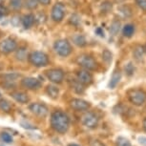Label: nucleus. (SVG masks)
I'll return each instance as SVG.
<instances>
[{
    "instance_id": "1",
    "label": "nucleus",
    "mask_w": 146,
    "mask_h": 146,
    "mask_svg": "<svg viewBox=\"0 0 146 146\" xmlns=\"http://www.w3.org/2000/svg\"><path fill=\"white\" fill-rule=\"evenodd\" d=\"M50 122L51 127L59 134H65L70 127V118L62 111H54L52 113Z\"/></svg>"
},
{
    "instance_id": "2",
    "label": "nucleus",
    "mask_w": 146,
    "mask_h": 146,
    "mask_svg": "<svg viewBox=\"0 0 146 146\" xmlns=\"http://www.w3.org/2000/svg\"><path fill=\"white\" fill-rule=\"evenodd\" d=\"M28 59L30 63L35 66V67H45L49 64L50 60H49L48 56L43 53V52L40 51H35L32 52L31 54H29Z\"/></svg>"
},
{
    "instance_id": "3",
    "label": "nucleus",
    "mask_w": 146,
    "mask_h": 146,
    "mask_svg": "<svg viewBox=\"0 0 146 146\" xmlns=\"http://www.w3.org/2000/svg\"><path fill=\"white\" fill-rule=\"evenodd\" d=\"M127 95L129 101L135 106H141L146 102V93L141 89H131Z\"/></svg>"
},
{
    "instance_id": "4",
    "label": "nucleus",
    "mask_w": 146,
    "mask_h": 146,
    "mask_svg": "<svg viewBox=\"0 0 146 146\" xmlns=\"http://www.w3.org/2000/svg\"><path fill=\"white\" fill-rule=\"evenodd\" d=\"M54 49L60 56L66 57L72 54V45L67 39H58L54 43Z\"/></svg>"
},
{
    "instance_id": "5",
    "label": "nucleus",
    "mask_w": 146,
    "mask_h": 146,
    "mask_svg": "<svg viewBox=\"0 0 146 146\" xmlns=\"http://www.w3.org/2000/svg\"><path fill=\"white\" fill-rule=\"evenodd\" d=\"M78 64L82 67L85 70L88 71H95L98 68V62L93 56H89V54H81L76 59Z\"/></svg>"
},
{
    "instance_id": "6",
    "label": "nucleus",
    "mask_w": 146,
    "mask_h": 146,
    "mask_svg": "<svg viewBox=\"0 0 146 146\" xmlns=\"http://www.w3.org/2000/svg\"><path fill=\"white\" fill-rule=\"evenodd\" d=\"M98 117L93 112H86L81 117V123L88 129H95L98 125Z\"/></svg>"
},
{
    "instance_id": "7",
    "label": "nucleus",
    "mask_w": 146,
    "mask_h": 146,
    "mask_svg": "<svg viewBox=\"0 0 146 146\" xmlns=\"http://www.w3.org/2000/svg\"><path fill=\"white\" fill-rule=\"evenodd\" d=\"M64 72L61 69L58 68H54L50 69V70L46 71V76L51 82H53L54 84H59L61 83L64 79Z\"/></svg>"
},
{
    "instance_id": "8",
    "label": "nucleus",
    "mask_w": 146,
    "mask_h": 146,
    "mask_svg": "<svg viewBox=\"0 0 146 146\" xmlns=\"http://www.w3.org/2000/svg\"><path fill=\"white\" fill-rule=\"evenodd\" d=\"M17 49V43L13 38L8 37L0 42V52L4 54H9Z\"/></svg>"
},
{
    "instance_id": "9",
    "label": "nucleus",
    "mask_w": 146,
    "mask_h": 146,
    "mask_svg": "<svg viewBox=\"0 0 146 146\" xmlns=\"http://www.w3.org/2000/svg\"><path fill=\"white\" fill-rule=\"evenodd\" d=\"M65 16V6L62 3H56L52 9L51 17L54 22H60Z\"/></svg>"
},
{
    "instance_id": "10",
    "label": "nucleus",
    "mask_w": 146,
    "mask_h": 146,
    "mask_svg": "<svg viewBox=\"0 0 146 146\" xmlns=\"http://www.w3.org/2000/svg\"><path fill=\"white\" fill-rule=\"evenodd\" d=\"M21 85H22V87H24L27 90H37L41 87L42 83H41V81L38 80L37 78L29 76V78H24L22 79Z\"/></svg>"
},
{
    "instance_id": "11",
    "label": "nucleus",
    "mask_w": 146,
    "mask_h": 146,
    "mask_svg": "<svg viewBox=\"0 0 146 146\" xmlns=\"http://www.w3.org/2000/svg\"><path fill=\"white\" fill-rule=\"evenodd\" d=\"M29 110L31 111L33 114L38 115V117H46L49 113V110L47 108L46 105H44L42 103H32L31 105L29 106Z\"/></svg>"
},
{
    "instance_id": "12",
    "label": "nucleus",
    "mask_w": 146,
    "mask_h": 146,
    "mask_svg": "<svg viewBox=\"0 0 146 146\" xmlns=\"http://www.w3.org/2000/svg\"><path fill=\"white\" fill-rule=\"evenodd\" d=\"M70 105L74 110H76L78 112L87 111L90 108L91 104L88 101L81 100V98H73L70 101Z\"/></svg>"
},
{
    "instance_id": "13",
    "label": "nucleus",
    "mask_w": 146,
    "mask_h": 146,
    "mask_svg": "<svg viewBox=\"0 0 146 146\" xmlns=\"http://www.w3.org/2000/svg\"><path fill=\"white\" fill-rule=\"evenodd\" d=\"M76 78L80 82L81 84L85 85H90L93 83V75L90 73L88 70H79L76 73Z\"/></svg>"
},
{
    "instance_id": "14",
    "label": "nucleus",
    "mask_w": 146,
    "mask_h": 146,
    "mask_svg": "<svg viewBox=\"0 0 146 146\" xmlns=\"http://www.w3.org/2000/svg\"><path fill=\"white\" fill-rule=\"evenodd\" d=\"M12 98L17 102L21 103V104H27L30 101V98L29 96L27 95L26 93L21 92V91H15V92H13L11 94Z\"/></svg>"
},
{
    "instance_id": "15",
    "label": "nucleus",
    "mask_w": 146,
    "mask_h": 146,
    "mask_svg": "<svg viewBox=\"0 0 146 146\" xmlns=\"http://www.w3.org/2000/svg\"><path fill=\"white\" fill-rule=\"evenodd\" d=\"M117 13L122 18H130L133 15V11L128 5H121L117 8Z\"/></svg>"
},
{
    "instance_id": "16",
    "label": "nucleus",
    "mask_w": 146,
    "mask_h": 146,
    "mask_svg": "<svg viewBox=\"0 0 146 146\" xmlns=\"http://www.w3.org/2000/svg\"><path fill=\"white\" fill-rule=\"evenodd\" d=\"M121 79V73L119 70H115L112 75V78H110L108 87L110 89H115V87L117 86V84L119 83Z\"/></svg>"
},
{
    "instance_id": "17",
    "label": "nucleus",
    "mask_w": 146,
    "mask_h": 146,
    "mask_svg": "<svg viewBox=\"0 0 146 146\" xmlns=\"http://www.w3.org/2000/svg\"><path fill=\"white\" fill-rule=\"evenodd\" d=\"M21 23L25 29H30L35 23V16L34 15H32V13L24 15L21 19Z\"/></svg>"
},
{
    "instance_id": "18",
    "label": "nucleus",
    "mask_w": 146,
    "mask_h": 146,
    "mask_svg": "<svg viewBox=\"0 0 146 146\" xmlns=\"http://www.w3.org/2000/svg\"><path fill=\"white\" fill-rule=\"evenodd\" d=\"M46 94L53 100H56L59 95V89L54 85H48L46 88Z\"/></svg>"
},
{
    "instance_id": "19",
    "label": "nucleus",
    "mask_w": 146,
    "mask_h": 146,
    "mask_svg": "<svg viewBox=\"0 0 146 146\" xmlns=\"http://www.w3.org/2000/svg\"><path fill=\"white\" fill-rule=\"evenodd\" d=\"M15 52L16 59L19 60V61H24V60H26L29 56L28 53H27V49L23 48V47H21V48H19V49H16Z\"/></svg>"
},
{
    "instance_id": "20",
    "label": "nucleus",
    "mask_w": 146,
    "mask_h": 146,
    "mask_svg": "<svg viewBox=\"0 0 146 146\" xmlns=\"http://www.w3.org/2000/svg\"><path fill=\"white\" fill-rule=\"evenodd\" d=\"M135 26L133 24H126L122 29V34L125 37H132L135 34Z\"/></svg>"
},
{
    "instance_id": "21",
    "label": "nucleus",
    "mask_w": 146,
    "mask_h": 146,
    "mask_svg": "<svg viewBox=\"0 0 146 146\" xmlns=\"http://www.w3.org/2000/svg\"><path fill=\"white\" fill-rule=\"evenodd\" d=\"M120 27H121L120 22L118 20H114L112 22L111 26H110V33L113 35H117L120 31Z\"/></svg>"
},
{
    "instance_id": "22",
    "label": "nucleus",
    "mask_w": 146,
    "mask_h": 146,
    "mask_svg": "<svg viewBox=\"0 0 146 146\" xmlns=\"http://www.w3.org/2000/svg\"><path fill=\"white\" fill-rule=\"evenodd\" d=\"M73 41L74 43L76 44V45H78V47H84L86 46V39H85V37L83 36L82 35H76L75 36L73 37Z\"/></svg>"
},
{
    "instance_id": "23",
    "label": "nucleus",
    "mask_w": 146,
    "mask_h": 146,
    "mask_svg": "<svg viewBox=\"0 0 146 146\" xmlns=\"http://www.w3.org/2000/svg\"><path fill=\"white\" fill-rule=\"evenodd\" d=\"M143 54H144V48L142 46H136L134 49L133 54L135 58L137 60H141L143 57Z\"/></svg>"
},
{
    "instance_id": "24",
    "label": "nucleus",
    "mask_w": 146,
    "mask_h": 146,
    "mask_svg": "<svg viewBox=\"0 0 146 146\" xmlns=\"http://www.w3.org/2000/svg\"><path fill=\"white\" fill-rule=\"evenodd\" d=\"M115 146H132V143L127 137H118L115 140Z\"/></svg>"
},
{
    "instance_id": "25",
    "label": "nucleus",
    "mask_w": 146,
    "mask_h": 146,
    "mask_svg": "<svg viewBox=\"0 0 146 146\" xmlns=\"http://www.w3.org/2000/svg\"><path fill=\"white\" fill-rule=\"evenodd\" d=\"M0 109L5 113H9L12 110V106L9 103V101L6 100H0Z\"/></svg>"
},
{
    "instance_id": "26",
    "label": "nucleus",
    "mask_w": 146,
    "mask_h": 146,
    "mask_svg": "<svg viewBox=\"0 0 146 146\" xmlns=\"http://www.w3.org/2000/svg\"><path fill=\"white\" fill-rule=\"evenodd\" d=\"M72 87H73L74 91H75L76 93H78V94H82L84 92V85L81 84L78 80L74 81Z\"/></svg>"
},
{
    "instance_id": "27",
    "label": "nucleus",
    "mask_w": 146,
    "mask_h": 146,
    "mask_svg": "<svg viewBox=\"0 0 146 146\" xmlns=\"http://www.w3.org/2000/svg\"><path fill=\"white\" fill-rule=\"evenodd\" d=\"M0 139H1V140L4 143H7V144H10V143L13 141V137L9 133H7V132H2L1 135H0Z\"/></svg>"
},
{
    "instance_id": "28",
    "label": "nucleus",
    "mask_w": 146,
    "mask_h": 146,
    "mask_svg": "<svg viewBox=\"0 0 146 146\" xmlns=\"http://www.w3.org/2000/svg\"><path fill=\"white\" fill-rule=\"evenodd\" d=\"M102 59L107 63V64H110L113 59V54L109 50L105 49V50L102 52Z\"/></svg>"
},
{
    "instance_id": "29",
    "label": "nucleus",
    "mask_w": 146,
    "mask_h": 146,
    "mask_svg": "<svg viewBox=\"0 0 146 146\" xmlns=\"http://www.w3.org/2000/svg\"><path fill=\"white\" fill-rule=\"evenodd\" d=\"M24 4H25V7L27 9L29 10H35L36 9L37 6H38V1L37 0H25V2H24Z\"/></svg>"
},
{
    "instance_id": "30",
    "label": "nucleus",
    "mask_w": 146,
    "mask_h": 146,
    "mask_svg": "<svg viewBox=\"0 0 146 146\" xmlns=\"http://www.w3.org/2000/svg\"><path fill=\"white\" fill-rule=\"evenodd\" d=\"M10 5L12 7V9H13L15 11H18L23 6V3H22V0H11Z\"/></svg>"
},
{
    "instance_id": "31",
    "label": "nucleus",
    "mask_w": 146,
    "mask_h": 146,
    "mask_svg": "<svg viewBox=\"0 0 146 146\" xmlns=\"http://www.w3.org/2000/svg\"><path fill=\"white\" fill-rule=\"evenodd\" d=\"M124 72H125L126 75L129 76H133L134 73H135V67H134L133 63L129 62L128 64H126L125 67H124Z\"/></svg>"
},
{
    "instance_id": "32",
    "label": "nucleus",
    "mask_w": 146,
    "mask_h": 146,
    "mask_svg": "<svg viewBox=\"0 0 146 146\" xmlns=\"http://www.w3.org/2000/svg\"><path fill=\"white\" fill-rule=\"evenodd\" d=\"M100 10H101V12L104 13H109L110 11L112 10V4L110 3V2H108V1L104 2V3H102V5H101Z\"/></svg>"
},
{
    "instance_id": "33",
    "label": "nucleus",
    "mask_w": 146,
    "mask_h": 146,
    "mask_svg": "<svg viewBox=\"0 0 146 146\" xmlns=\"http://www.w3.org/2000/svg\"><path fill=\"white\" fill-rule=\"evenodd\" d=\"M69 22H70V24H72V25H74V26H78L79 23H80V17H79L78 15H73L70 17Z\"/></svg>"
},
{
    "instance_id": "34",
    "label": "nucleus",
    "mask_w": 146,
    "mask_h": 146,
    "mask_svg": "<svg viewBox=\"0 0 146 146\" xmlns=\"http://www.w3.org/2000/svg\"><path fill=\"white\" fill-rule=\"evenodd\" d=\"M135 1H136L137 6L144 13H146V0H135Z\"/></svg>"
},
{
    "instance_id": "35",
    "label": "nucleus",
    "mask_w": 146,
    "mask_h": 146,
    "mask_svg": "<svg viewBox=\"0 0 146 146\" xmlns=\"http://www.w3.org/2000/svg\"><path fill=\"white\" fill-rule=\"evenodd\" d=\"M8 15H9V10L7 9V7L0 3V17H4Z\"/></svg>"
},
{
    "instance_id": "36",
    "label": "nucleus",
    "mask_w": 146,
    "mask_h": 146,
    "mask_svg": "<svg viewBox=\"0 0 146 146\" xmlns=\"http://www.w3.org/2000/svg\"><path fill=\"white\" fill-rule=\"evenodd\" d=\"M91 146H106L103 142H101L100 140L94 139L91 141Z\"/></svg>"
},
{
    "instance_id": "37",
    "label": "nucleus",
    "mask_w": 146,
    "mask_h": 146,
    "mask_svg": "<svg viewBox=\"0 0 146 146\" xmlns=\"http://www.w3.org/2000/svg\"><path fill=\"white\" fill-rule=\"evenodd\" d=\"M137 141H139V144H141L142 146H146V137H139Z\"/></svg>"
},
{
    "instance_id": "38",
    "label": "nucleus",
    "mask_w": 146,
    "mask_h": 146,
    "mask_svg": "<svg viewBox=\"0 0 146 146\" xmlns=\"http://www.w3.org/2000/svg\"><path fill=\"white\" fill-rule=\"evenodd\" d=\"M96 34H98V35H100V36H101V37H103L104 36V32L102 31V29L101 28H98L96 30Z\"/></svg>"
},
{
    "instance_id": "39",
    "label": "nucleus",
    "mask_w": 146,
    "mask_h": 146,
    "mask_svg": "<svg viewBox=\"0 0 146 146\" xmlns=\"http://www.w3.org/2000/svg\"><path fill=\"white\" fill-rule=\"evenodd\" d=\"M38 3L42 5H49L51 3V0H37Z\"/></svg>"
},
{
    "instance_id": "40",
    "label": "nucleus",
    "mask_w": 146,
    "mask_h": 146,
    "mask_svg": "<svg viewBox=\"0 0 146 146\" xmlns=\"http://www.w3.org/2000/svg\"><path fill=\"white\" fill-rule=\"evenodd\" d=\"M143 129L146 132V118H144V120H143Z\"/></svg>"
},
{
    "instance_id": "41",
    "label": "nucleus",
    "mask_w": 146,
    "mask_h": 146,
    "mask_svg": "<svg viewBox=\"0 0 146 146\" xmlns=\"http://www.w3.org/2000/svg\"><path fill=\"white\" fill-rule=\"evenodd\" d=\"M68 146H80V145L76 144V143H70V144H68Z\"/></svg>"
},
{
    "instance_id": "42",
    "label": "nucleus",
    "mask_w": 146,
    "mask_h": 146,
    "mask_svg": "<svg viewBox=\"0 0 146 146\" xmlns=\"http://www.w3.org/2000/svg\"><path fill=\"white\" fill-rule=\"evenodd\" d=\"M123 1H124V0H115L117 3H121V2H123Z\"/></svg>"
},
{
    "instance_id": "43",
    "label": "nucleus",
    "mask_w": 146,
    "mask_h": 146,
    "mask_svg": "<svg viewBox=\"0 0 146 146\" xmlns=\"http://www.w3.org/2000/svg\"><path fill=\"white\" fill-rule=\"evenodd\" d=\"M144 52L146 53V45H145V47H144Z\"/></svg>"
},
{
    "instance_id": "44",
    "label": "nucleus",
    "mask_w": 146,
    "mask_h": 146,
    "mask_svg": "<svg viewBox=\"0 0 146 146\" xmlns=\"http://www.w3.org/2000/svg\"><path fill=\"white\" fill-rule=\"evenodd\" d=\"M2 2H4V0H0V3H2Z\"/></svg>"
},
{
    "instance_id": "45",
    "label": "nucleus",
    "mask_w": 146,
    "mask_h": 146,
    "mask_svg": "<svg viewBox=\"0 0 146 146\" xmlns=\"http://www.w3.org/2000/svg\"><path fill=\"white\" fill-rule=\"evenodd\" d=\"M0 146H4V145H0Z\"/></svg>"
}]
</instances>
